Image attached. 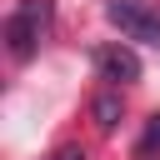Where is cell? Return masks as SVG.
I'll return each instance as SVG.
<instances>
[{"instance_id":"cell-1","label":"cell","mask_w":160,"mask_h":160,"mask_svg":"<svg viewBox=\"0 0 160 160\" xmlns=\"http://www.w3.org/2000/svg\"><path fill=\"white\" fill-rule=\"evenodd\" d=\"M50 35V0H20L5 20V45L15 60H30L40 50V40Z\"/></svg>"},{"instance_id":"cell-2","label":"cell","mask_w":160,"mask_h":160,"mask_svg":"<svg viewBox=\"0 0 160 160\" xmlns=\"http://www.w3.org/2000/svg\"><path fill=\"white\" fill-rule=\"evenodd\" d=\"M105 20L125 40L160 45V5H150V0H105Z\"/></svg>"},{"instance_id":"cell-3","label":"cell","mask_w":160,"mask_h":160,"mask_svg":"<svg viewBox=\"0 0 160 160\" xmlns=\"http://www.w3.org/2000/svg\"><path fill=\"white\" fill-rule=\"evenodd\" d=\"M95 70L110 85H130V80H140V55L130 45H100L95 50Z\"/></svg>"},{"instance_id":"cell-4","label":"cell","mask_w":160,"mask_h":160,"mask_svg":"<svg viewBox=\"0 0 160 160\" xmlns=\"http://www.w3.org/2000/svg\"><path fill=\"white\" fill-rule=\"evenodd\" d=\"M90 115H95V130L110 135V130L125 120V100H120V90H100V95L90 100Z\"/></svg>"},{"instance_id":"cell-5","label":"cell","mask_w":160,"mask_h":160,"mask_svg":"<svg viewBox=\"0 0 160 160\" xmlns=\"http://www.w3.org/2000/svg\"><path fill=\"white\" fill-rule=\"evenodd\" d=\"M50 160H85V150H80V145H60Z\"/></svg>"},{"instance_id":"cell-6","label":"cell","mask_w":160,"mask_h":160,"mask_svg":"<svg viewBox=\"0 0 160 160\" xmlns=\"http://www.w3.org/2000/svg\"><path fill=\"white\" fill-rule=\"evenodd\" d=\"M145 145H160V115L150 120V130H145Z\"/></svg>"}]
</instances>
